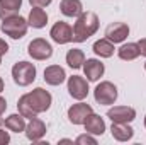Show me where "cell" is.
Segmentation results:
<instances>
[{"label":"cell","mask_w":146,"mask_h":145,"mask_svg":"<svg viewBox=\"0 0 146 145\" xmlns=\"http://www.w3.org/2000/svg\"><path fill=\"white\" fill-rule=\"evenodd\" d=\"M99 29V17L95 12H82L73 26V41L83 43Z\"/></svg>","instance_id":"cell-1"},{"label":"cell","mask_w":146,"mask_h":145,"mask_svg":"<svg viewBox=\"0 0 146 145\" xmlns=\"http://www.w3.org/2000/svg\"><path fill=\"white\" fill-rule=\"evenodd\" d=\"M2 31L7 34V36H10L12 39H21V38L26 36V33H27V28H29V22L24 19V17H21V15H10V17H7V19H3V22H2Z\"/></svg>","instance_id":"cell-2"},{"label":"cell","mask_w":146,"mask_h":145,"mask_svg":"<svg viewBox=\"0 0 146 145\" xmlns=\"http://www.w3.org/2000/svg\"><path fill=\"white\" fill-rule=\"evenodd\" d=\"M12 79L21 87L31 85L36 79V67L29 62H17L12 67Z\"/></svg>","instance_id":"cell-3"},{"label":"cell","mask_w":146,"mask_h":145,"mask_svg":"<svg viewBox=\"0 0 146 145\" xmlns=\"http://www.w3.org/2000/svg\"><path fill=\"white\" fill-rule=\"evenodd\" d=\"M26 97H27V101L31 103V106H33V109H34L36 114L48 111L49 106H51V101H53L51 94H49L46 89H42V87H36L33 92L26 94Z\"/></svg>","instance_id":"cell-4"},{"label":"cell","mask_w":146,"mask_h":145,"mask_svg":"<svg viewBox=\"0 0 146 145\" xmlns=\"http://www.w3.org/2000/svg\"><path fill=\"white\" fill-rule=\"evenodd\" d=\"M94 97H95V101L99 104H106V106L107 104H114L115 99H117V87L109 80H104V82H100L95 87Z\"/></svg>","instance_id":"cell-5"},{"label":"cell","mask_w":146,"mask_h":145,"mask_svg":"<svg viewBox=\"0 0 146 145\" xmlns=\"http://www.w3.org/2000/svg\"><path fill=\"white\" fill-rule=\"evenodd\" d=\"M27 53L34 58V60H48L53 55V46L42 39V38H36L29 43L27 46Z\"/></svg>","instance_id":"cell-6"},{"label":"cell","mask_w":146,"mask_h":145,"mask_svg":"<svg viewBox=\"0 0 146 145\" xmlns=\"http://www.w3.org/2000/svg\"><path fill=\"white\" fill-rule=\"evenodd\" d=\"M68 92L76 101L85 99L88 96V82L80 75H73L68 79Z\"/></svg>","instance_id":"cell-7"},{"label":"cell","mask_w":146,"mask_h":145,"mask_svg":"<svg viewBox=\"0 0 146 145\" xmlns=\"http://www.w3.org/2000/svg\"><path fill=\"white\" fill-rule=\"evenodd\" d=\"M49 36L53 38V41L58 43V44H66V43L73 41V28L70 24L63 22V21H58V22L51 28Z\"/></svg>","instance_id":"cell-8"},{"label":"cell","mask_w":146,"mask_h":145,"mask_svg":"<svg viewBox=\"0 0 146 145\" xmlns=\"http://www.w3.org/2000/svg\"><path fill=\"white\" fill-rule=\"evenodd\" d=\"M107 118L112 123H131L136 118V111L131 106H114L107 111Z\"/></svg>","instance_id":"cell-9"},{"label":"cell","mask_w":146,"mask_h":145,"mask_svg":"<svg viewBox=\"0 0 146 145\" xmlns=\"http://www.w3.org/2000/svg\"><path fill=\"white\" fill-rule=\"evenodd\" d=\"M127 36H129V26L124 22H112L106 28V38L112 41L114 44L122 43Z\"/></svg>","instance_id":"cell-10"},{"label":"cell","mask_w":146,"mask_h":145,"mask_svg":"<svg viewBox=\"0 0 146 145\" xmlns=\"http://www.w3.org/2000/svg\"><path fill=\"white\" fill-rule=\"evenodd\" d=\"M90 113H94L90 104L78 103V104H73L72 108L68 109V119H70V123H73V125H83L85 119H87V116Z\"/></svg>","instance_id":"cell-11"},{"label":"cell","mask_w":146,"mask_h":145,"mask_svg":"<svg viewBox=\"0 0 146 145\" xmlns=\"http://www.w3.org/2000/svg\"><path fill=\"white\" fill-rule=\"evenodd\" d=\"M83 72H85L87 80H90V82H97V80L104 75L106 67H104V63H102L100 60L90 58V60H85V63H83Z\"/></svg>","instance_id":"cell-12"},{"label":"cell","mask_w":146,"mask_h":145,"mask_svg":"<svg viewBox=\"0 0 146 145\" xmlns=\"http://www.w3.org/2000/svg\"><path fill=\"white\" fill-rule=\"evenodd\" d=\"M44 135H46V125H44V121H41L39 118H33V119L26 125V137H27L31 142H39Z\"/></svg>","instance_id":"cell-13"},{"label":"cell","mask_w":146,"mask_h":145,"mask_svg":"<svg viewBox=\"0 0 146 145\" xmlns=\"http://www.w3.org/2000/svg\"><path fill=\"white\" fill-rule=\"evenodd\" d=\"M83 126H85V132L90 133V135H102V133L106 132V123H104V119H102L99 114H95V113H90V114L87 116Z\"/></svg>","instance_id":"cell-14"},{"label":"cell","mask_w":146,"mask_h":145,"mask_svg":"<svg viewBox=\"0 0 146 145\" xmlns=\"http://www.w3.org/2000/svg\"><path fill=\"white\" fill-rule=\"evenodd\" d=\"M65 79H66V73L60 65H49L44 70V80L49 85H61L65 82Z\"/></svg>","instance_id":"cell-15"},{"label":"cell","mask_w":146,"mask_h":145,"mask_svg":"<svg viewBox=\"0 0 146 145\" xmlns=\"http://www.w3.org/2000/svg\"><path fill=\"white\" fill-rule=\"evenodd\" d=\"M110 133L115 140L119 142H127L133 138L134 135V130L129 126V123H112L110 126Z\"/></svg>","instance_id":"cell-16"},{"label":"cell","mask_w":146,"mask_h":145,"mask_svg":"<svg viewBox=\"0 0 146 145\" xmlns=\"http://www.w3.org/2000/svg\"><path fill=\"white\" fill-rule=\"evenodd\" d=\"M60 10L66 17H78L83 12V5L80 0H61Z\"/></svg>","instance_id":"cell-17"},{"label":"cell","mask_w":146,"mask_h":145,"mask_svg":"<svg viewBox=\"0 0 146 145\" xmlns=\"http://www.w3.org/2000/svg\"><path fill=\"white\" fill-rule=\"evenodd\" d=\"M29 26H33L34 29H41L48 24V14L42 10V7H33L29 12V19H27Z\"/></svg>","instance_id":"cell-18"},{"label":"cell","mask_w":146,"mask_h":145,"mask_svg":"<svg viewBox=\"0 0 146 145\" xmlns=\"http://www.w3.org/2000/svg\"><path fill=\"white\" fill-rule=\"evenodd\" d=\"M22 0H0V19H7L10 15H15L21 10Z\"/></svg>","instance_id":"cell-19"},{"label":"cell","mask_w":146,"mask_h":145,"mask_svg":"<svg viewBox=\"0 0 146 145\" xmlns=\"http://www.w3.org/2000/svg\"><path fill=\"white\" fill-rule=\"evenodd\" d=\"M3 125H5V128H7L9 132L19 133V132H24V130H26V118H24L21 113H19V114H10L9 118L3 119Z\"/></svg>","instance_id":"cell-20"},{"label":"cell","mask_w":146,"mask_h":145,"mask_svg":"<svg viewBox=\"0 0 146 145\" xmlns=\"http://www.w3.org/2000/svg\"><path fill=\"white\" fill-rule=\"evenodd\" d=\"M94 51H95V55H99L100 58H110V56L114 55V43L109 41L107 38L99 39V41L94 43Z\"/></svg>","instance_id":"cell-21"},{"label":"cell","mask_w":146,"mask_h":145,"mask_svg":"<svg viewBox=\"0 0 146 145\" xmlns=\"http://www.w3.org/2000/svg\"><path fill=\"white\" fill-rule=\"evenodd\" d=\"M119 58L121 60H126V62H131V60H136L141 53H139V46L138 43H127V44H122L119 50Z\"/></svg>","instance_id":"cell-22"},{"label":"cell","mask_w":146,"mask_h":145,"mask_svg":"<svg viewBox=\"0 0 146 145\" xmlns=\"http://www.w3.org/2000/svg\"><path fill=\"white\" fill-rule=\"evenodd\" d=\"M66 63H68V67H72L75 70L82 68L83 63H85V53L82 50H78V48H72L66 53Z\"/></svg>","instance_id":"cell-23"},{"label":"cell","mask_w":146,"mask_h":145,"mask_svg":"<svg viewBox=\"0 0 146 145\" xmlns=\"http://www.w3.org/2000/svg\"><path fill=\"white\" fill-rule=\"evenodd\" d=\"M17 108H19V113H21L24 118H29V119H33V118H36V116H37L36 113H34V109H33V106H31V103L27 101L26 94L19 97V101H17Z\"/></svg>","instance_id":"cell-24"},{"label":"cell","mask_w":146,"mask_h":145,"mask_svg":"<svg viewBox=\"0 0 146 145\" xmlns=\"http://www.w3.org/2000/svg\"><path fill=\"white\" fill-rule=\"evenodd\" d=\"M78 145H85V144H90V145H95L97 144V140L94 138V137H90V133H87V135H80L76 140H75Z\"/></svg>","instance_id":"cell-25"},{"label":"cell","mask_w":146,"mask_h":145,"mask_svg":"<svg viewBox=\"0 0 146 145\" xmlns=\"http://www.w3.org/2000/svg\"><path fill=\"white\" fill-rule=\"evenodd\" d=\"M10 142V135H9V132H5V130H2L0 128V145H5Z\"/></svg>","instance_id":"cell-26"},{"label":"cell","mask_w":146,"mask_h":145,"mask_svg":"<svg viewBox=\"0 0 146 145\" xmlns=\"http://www.w3.org/2000/svg\"><path fill=\"white\" fill-rule=\"evenodd\" d=\"M53 0H29V3L33 5V7H46V5H49Z\"/></svg>","instance_id":"cell-27"},{"label":"cell","mask_w":146,"mask_h":145,"mask_svg":"<svg viewBox=\"0 0 146 145\" xmlns=\"http://www.w3.org/2000/svg\"><path fill=\"white\" fill-rule=\"evenodd\" d=\"M138 46H139V53H141L143 56H146V38H143V39L138 41Z\"/></svg>","instance_id":"cell-28"},{"label":"cell","mask_w":146,"mask_h":145,"mask_svg":"<svg viewBox=\"0 0 146 145\" xmlns=\"http://www.w3.org/2000/svg\"><path fill=\"white\" fill-rule=\"evenodd\" d=\"M7 51H9V44L5 43V39H2V38H0V56H2V55H5Z\"/></svg>","instance_id":"cell-29"},{"label":"cell","mask_w":146,"mask_h":145,"mask_svg":"<svg viewBox=\"0 0 146 145\" xmlns=\"http://www.w3.org/2000/svg\"><path fill=\"white\" fill-rule=\"evenodd\" d=\"M5 109H7V101H5V99L0 96V116L5 113Z\"/></svg>","instance_id":"cell-30"},{"label":"cell","mask_w":146,"mask_h":145,"mask_svg":"<svg viewBox=\"0 0 146 145\" xmlns=\"http://www.w3.org/2000/svg\"><path fill=\"white\" fill-rule=\"evenodd\" d=\"M60 144H73V142L68 140V138H63V140H60Z\"/></svg>","instance_id":"cell-31"},{"label":"cell","mask_w":146,"mask_h":145,"mask_svg":"<svg viewBox=\"0 0 146 145\" xmlns=\"http://www.w3.org/2000/svg\"><path fill=\"white\" fill-rule=\"evenodd\" d=\"M3 91V80H2V77H0V92Z\"/></svg>","instance_id":"cell-32"},{"label":"cell","mask_w":146,"mask_h":145,"mask_svg":"<svg viewBox=\"0 0 146 145\" xmlns=\"http://www.w3.org/2000/svg\"><path fill=\"white\" fill-rule=\"evenodd\" d=\"M2 125H3V119H2V118H0V128H2Z\"/></svg>","instance_id":"cell-33"},{"label":"cell","mask_w":146,"mask_h":145,"mask_svg":"<svg viewBox=\"0 0 146 145\" xmlns=\"http://www.w3.org/2000/svg\"><path fill=\"white\" fill-rule=\"evenodd\" d=\"M145 126H146V116H145Z\"/></svg>","instance_id":"cell-34"},{"label":"cell","mask_w":146,"mask_h":145,"mask_svg":"<svg viewBox=\"0 0 146 145\" xmlns=\"http://www.w3.org/2000/svg\"><path fill=\"white\" fill-rule=\"evenodd\" d=\"M145 70H146V62H145Z\"/></svg>","instance_id":"cell-35"},{"label":"cell","mask_w":146,"mask_h":145,"mask_svg":"<svg viewBox=\"0 0 146 145\" xmlns=\"http://www.w3.org/2000/svg\"><path fill=\"white\" fill-rule=\"evenodd\" d=\"M0 63H2V56H0Z\"/></svg>","instance_id":"cell-36"}]
</instances>
